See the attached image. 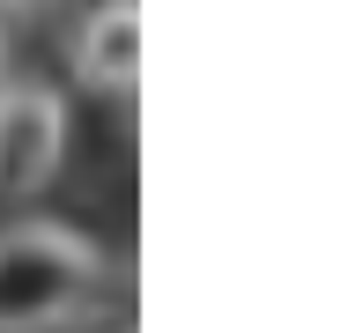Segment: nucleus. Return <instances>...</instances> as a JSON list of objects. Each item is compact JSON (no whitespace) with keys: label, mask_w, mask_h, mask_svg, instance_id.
I'll return each mask as SVG.
<instances>
[{"label":"nucleus","mask_w":355,"mask_h":333,"mask_svg":"<svg viewBox=\"0 0 355 333\" xmlns=\"http://www.w3.org/2000/svg\"><path fill=\"white\" fill-rule=\"evenodd\" d=\"M104 282V252L67 222L0 230V333H52Z\"/></svg>","instance_id":"f257e3e1"},{"label":"nucleus","mask_w":355,"mask_h":333,"mask_svg":"<svg viewBox=\"0 0 355 333\" xmlns=\"http://www.w3.org/2000/svg\"><path fill=\"white\" fill-rule=\"evenodd\" d=\"M67 155V104L37 82L0 89V193H37Z\"/></svg>","instance_id":"f03ea898"},{"label":"nucleus","mask_w":355,"mask_h":333,"mask_svg":"<svg viewBox=\"0 0 355 333\" xmlns=\"http://www.w3.org/2000/svg\"><path fill=\"white\" fill-rule=\"evenodd\" d=\"M148 8H96L82 22V44H74V74L89 89H119L126 96L141 82V44H148Z\"/></svg>","instance_id":"7ed1b4c3"},{"label":"nucleus","mask_w":355,"mask_h":333,"mask_svg":"<svg viewBox=\"0 0 355 333\" xmlns=\"http://www.w3.org/2000/svg\"><path fill=\"white\" fill-rule=\"evenodd\" d=\"M0 74H8V44H0ZM0 89H8V82H0Z\"/></svg>","instance_id":"20e7f679"}]
</instances>
